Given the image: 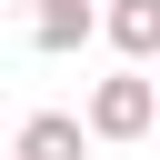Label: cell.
I'll list each match as a JSON object with an SVG mask.
<instances>
[{
	"label": "cell",
	"mask_w": 160,
	"mask_h": 160,
	"mask_svg": "<svg viewBox=\"0 0 160 160\" xmlns=\"http://www.w3.org/2000/svg\"><path fill=\"white\" fill-rule=\"evenodd\" d=\"M80 150H90V120H70V110H40L20 130V160H80Z\"/></svg>",
	"instance_id": "cell-4"
},
{
	"label": "cell",
	"mask_w": 160,
	"mask_h": 160,
	"mask_svg": "<svg viewBox=\"0 0 160 160\" xmlns=\"http://www.w3.org/2000/svg\"><path fill=\"white\" fill-rule=\"evenodd\" d=\"M100 30H110V50H120V60H160V0H110V10H100Z\"/></svg>",
	"instance_id": "cell-2"
},
{
	"label": "cell",
	"mask_w": 160,
	"mask_h": 160,
	"mask_svg": "<svg viewBox=\"0 0 160 160\" xmlns=\"http://www.w3.org/2000/svg\"><path fill=\"white\" fill-rule=\"evenodd\" d=\"M150 140H160V130H150Z\"/></svg>",
	"instance_id": "cell-6"
},
{
	"label": "cell",
	"mask_w": 160,
	"mask_h": 160,
	"mask_svg": "<svg viewBox=\"0 0 160 160\" xmlns=\"http://www.w3.org/2000/svg\"><path fill=\"white\" fill-rule=\"evenodd\" d=\"M10 160H20V150H10Z\"/></svg>",
	"instance_id": "cell-5"
},
{
	"label": "cell",
	"mask_w": 160,
	"mask_h": 160,
	"mask_svg": "<svg viewBox=\"0 0 160 160\" xmlns=\"http://www.w3.org/2000/svg\"><path fill=\"white\" fill-rule=\"evenodd\" d=\"M90 140H150L160 130V80H140V70H120V80H100L90 90Z\"/></svg>",
	"instance_id": "cell-1"
},
{
	"label": "cell",
	"mask_w": 160,
	"mask_h": 160,
	"mask_svg": "<svg viewBox=\"0 0 160 160\" xmlns=\"http://www.w3.org/2000/svg\"><path fill=\"white\" fill-rule=\"evenodd\" d=\"M90 30H100L90 0H40V10H30V50H80Z\"/></svg>",
	"instance_id": "cell-3"
}]
</instances>
